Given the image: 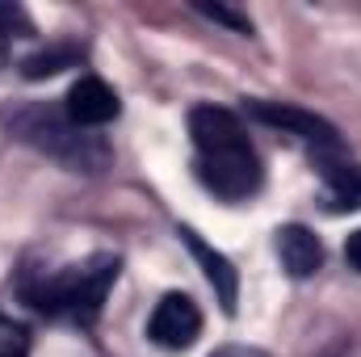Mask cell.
I'll return each instance as SVG.
<instances>
[{
  "label": "cell",
  "instance_id": "cell-10",
  "mask_svg": "<svg viewBox=\"0 0 361 357\" xmlns=\"http://www.w3.org/2000/svg\"><path fill=\"white\" fill-rule=\"evenodd\" d=\"M72 63H76V51H72V47H51V51L30 55V59L21 63V72H25V80H42V76H55V72H63V68H72Z\"/></svg>",
  "mask_w": 361,
  "mask_h": 357
},
{
  "label": "cell",
  "instance_id": "cell-14",
  "mask_svg": "<svg viewBox=\"0 0 361 357\" xmlns=\"http://www.w3.org/2000/svg\"><path fill=\"white\" fill-rule=\"evenodd\" d=\"M210 357H269V353H261L252 345H223V349H214Z\"/></svg>",
  "mask_w": 361,
  "mask_h": 357
},
{
  "label": "cell",
  "instance_id": "cell-3",
  "mask_svg": "<svg viewBox=\"0 0 361 357\" xmlns=\"http://www.w3.org/2000/svg\"><path fill=\"white\" fill-rule=\"evenodd\" d=\"M4 131L21 143H30L34 152L59 160L68 173H105L109 169V147L101 135H92L85 126H76L63 109L55 105H13L0 114Z\"/></svg>",
  "mask_w": 361,
  "mask_h": 357
},
{
  "label": "cell",
  "instance_id": "cell-11",
  "mask_svg": "<svg viewBox=\"0 0 361 357\" xmlns=\"http://www.w3.org/2000/svg\"><path fill=\"white\" fill-rule=\"evenodd\" d=\"M21 34H30L25 13H21L17 4H0V68L8 63V42L21 38Z\"/></svg>",
  "mask_w": 361,
  "mask_h": 357
},
{
  "label": "cell",
  "instance_id": "cell-15",
  "mask_svg": "<svg viewBox=\"0 0 361 357\" xmlns=\"http://www.w3.org/2000/svg\"><path fill=\"white\" fill-rule=\"evenodd\" d=\"M345 261L361 273V231H353V236L345 240Z\"/></svg>",
  "mask_w": 361,
  "mask_h": 357
},
{
  "label": "cell",
  "instance_id": "cell-13",
  "mask_svg": "<svg viewBox=\"0 0 361 357\" xmlns=\"http://www.w3.org/2000/svg\"><path fill=\"white\" fill-rule=\"evenodd\" d=\"M197 13H202V17H210V21H219V25H231L235 34H252V21H248L244 13L227 8V4H197Z\"/></svg>",
  "mask_w": 361,
  "mask_h": 357
},
{
  "label": "cell",
  "instance_id": "cell-8",
  "mask_svg": "<svg viewBox=\"0 0 361 357\" xmlns=\"http://www.w3.org/2000/svg\"><path fill=\"white\" fill-rule=\"evenodd\" d=\"M273 248H277L281 269H286L294 282H307V277H315V273L324 269V244H319V236H315L311 227H302V223L277 227Z\"/></svg>",
  "mask_w": 361,
  "mask_h": 357
},
{
  "label": "cell",
  "instance_id": "cell-1",
  "mask_svg": "<svg viewBox=\"0 0 361 357\" xmlns=\"http://www.w3.org/2000/svg\"><path fill=\"white\" fill-rule=\"evenodd\" d=\"M189 139L197 147V181L223 202H248L261 185L265 169L257 147L248 143L244 122L223 105L189 109Z\"/></svg>",
  "mask_w": 361,
  "mask_h": 357
},
{
  "label": "cell",
  "instance_id": "cell-5",
  "mask_svg": "<svg viewBox=\"0 0 361 357\" xmlns=\"http://www.w3.org/2000/svg\"><path fill=\"white\" fill-rule=\"evenodd\" d=\"M147 337L160 345V349H189L197 337H202V311H197V303L189 298V294H164L160 303H156V311H152V320H147Z\"/></svg>",
  "mask_w": 361,
  "mask_h": 357
},
{
  "label": "cell",
  "instance_id": "cell-9",
  "mask_svg": "<svg viewBox=\"0 0 361 357\" xmlns=\"http://www.w3.org/2000/svg\"><path fill=\"white\" fill-rule=\"evenodd\" d=\"M319 164V177H324V202L332 214H345V210H361V169L341 160V152H328V156H315Z\"/></svg>",
  "mask_w": 361,
  "mask_h": 357
},
{
  "label": "cell",
  "instance_id": "cell-6",
  "mask_svg": "<svg viewBox=\"0 0 361 357\" xmlns=\"http://www.w3.org/2000/svg\"><path fill=\"white\" fill-rule=\"evenodd\" d=\"M63 114H68L76 126L97 131V126H105V122H114V118L122 114V101H118V92L109 89L101 76H80V80L68 89Z\"/></svg>",
  "mask_w": 361,
  "mask_h": 357
},
{
  "label": "cell",
  "instance_id": "cell-7",
  "mask_svg": "<svg viewBox=\"0 0 361 357\" xmlns=\"http://www.w3.org/2000/svg\"><path fill=\"white\" fill-rule=\"evenodd\" d=\"M177 236L185 240V248L193 253V261L202 265V273H206V282L214 286V298H219V307L227 311V315H235V307H240V273H235V265L219 253V248H210L193 227H177Z\"/></svg>",
  "mask_w": 361,
  "mask_h": 357
},
{
  "label": "cell",
  "instance_id": "cell-12",
  "mask_svg": "<svg viewBox=\"0 0 361 357\" xmlns=\"http://www.w3.org/2000/svg\"><path fill=\"white\" fill-rule=\"evenodd\" d=\"M0 357H30V332L8 315H0Z\"/></svg>",
  "mask_w": 361,
  "mask_h": 357
},
{
  "label": "cell",
  "instance_id": "cell-2",
  "mask_svg": "<svg viewBox=\"0 0 361 357\" xmlns=\"http://www.w3.org/2000/svg\"><path fill=\"white\" fill-rule=\"evenodd\" d=\"M114 282H118V257L114 253H92L80 265H63L55 273L25 269L21 273V294L42 315H72L80 324H92L101 315L105 294H109Z\"/></svg>",
  "mask_w": 361,
  "mask_h": 357
},
{
  "label": "cell",
  "instance_id": "cell-4",
  "mask_svg": "<svg viewBox=\"0 0 361 357\" xmlns=\"http://www.w3.org/2000/svg\"><path fill=\"white\" fill-rule=\"evenodd\" d=\"M248 118L277 126L281 135H294L298 143H307L315 156H328V152H341V135L328 118L311 114V109H298V105H281V101H248Z\"/></svg>",
  "mask_w": 361,
  "mask_h": 357
}]
</instances>
